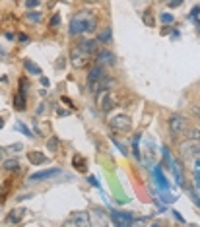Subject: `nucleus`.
I'll list each match as a JSON object with an SVG mask.
<instances>
[{
  "label": "nucleus",
  "mask_w": 200,
  "mask_h": 227,
  "mask_svg": "<svg viewBox=\"0 0 200 227\" xmlns=\"http://www.w3.org/2000/svg\"><path fill=\"white\" fill-rule=\"evenodd\" d=\"M95 25H97V18L91 12H78L76 16H72L70 20V35H82V33H91L95 31Z\"/></svg>",
  "instance_id": "f257e3e1"
},
{
  "label": "nucleus",
  "mask_w": 200,
  "mask_h": 227,
  "mask_svg": "<svg viewBox=\"0 0 200 227\" xmlns=\"http://www.w3.org/2000/svg\"><path fill=\"white\" fill-rule=\"evenodd\" d=\"M105 76H107L105 68L95 64V68H91V72L87 74V89H90V93L97 95V91H99V82H101Z\"/></svg>",
  "instance_id": "f03ea898"
},
{
  "label": "nucleus",
  "mask_w": 200,
  "mask_h": 227,
  "mask_svg": "<svg viewBox=\"0 0 200 227\" xmlns=\"http://www.w3.org/2000/svg\"><path fill=\"white\" fill-rule=\"evenodd\" d=\"M70 62H72L74 68H86L87 64L91 62V55L86 53L82 47H76V49H72V53H70Z\"/></svg>",
  "instance_id": "7ed1b4c3"
},
{
  "label": "nucleus",
  "mask_w": 200,
  "mask_h": 227,
  "mask_svg": "<svg viewBox=\"0 0 200 227\" xmlns=\"http://www.w3.org/2000/svg\"><path fill=\"white\" fill-rule=\"evenodd\" d=\"M179 153L181 157L189 159V157H194V155H200V140H189L179 146Z\"/></svg>",
  "instance_id": "20e7f679"
},
{
  "label": "nucleus",
  "mask_w": 200,
  "mask_h": 227,
  "mask_svg": "<svg viewBox=\"0 0 200 227\" xmlns=\"http://www.w3.org/2000/svg\"><path fill=\"white\" fill-rule=\"evenodd\" d=\"M184 128H187V119L181 115H171L169 116V132L173 134V138H179Z\"/></svg>",
  "instance_id": "39448f33"
},
{
  "label": "nucleus",
  "mask_w": 200,
  "mask_h": 227,
  "mask_svg": "<svg viewBox=\"0 0 200 227\" xmlns=\"http://www.w3.org/2000/svg\"><path fill=\"white\" fill-rule=\"evenodd\" d=\"M109 126L113 128L115 132H128L130 126H132V120L127 115H117V116H113V119L109 120Z\"/></svg>",
  "instance_id": "423d86ee"
},
{
  "label": "nucleus",
  "mask_w": 200,
  "mask_h": 227,
  "mask_svg": "<svg viewBox=\"0 0 200 227\" xmlns=\"http://www.w3.org/2000/svg\"><path fill=\"white\" fill-rule=\"evenodd\" d=\"M115 97L111 95V91L109 89H99L97 91V105H99V109L103 113H107V111H111V109L115 107Z\"/></svg>",
  "instance_id": "0eeeda50"
},
{
  "label": "nucleus",
  "mask_w": 200,
  "mask_h": 227,
  "mask_svg": "<svg viewBox=\"0 0 200 227\" xmlns=\"http://www.w3.org/2000/svg\"><path fill=\"white\" fill-rule=\"evenodd\" d=\"M111 219H113L115 225H132L134 223V217L132 214H127V212H117V210H111Z\"/></svg>",
  "instance_id": "6e6552de"
},
{
  "label": "nucleus",
  "mask_w": 200,
  "mask_h": 227,
  "mask_svg": "<svg viewBox=\"0 0 200 227\" xmlns=\"http://www.w3.org/2000/svg\"><path fill=\"white\" fill-rule=\"evenodd\" d=\"M64 225H82V227H87V225H91V219H90V214H86V212H76V214H72L70 219H66Z\"/></svg>",
  "instance_id": "1a4fd4ad"
},
{
  "label": "nucleus",
  "mask_w": 200,
  "mask_h": 227,
  "mask_svg": "<svg viewBox=\"0 0 200 227\" xmlns=\"http://www.w3.org/2000/svg\"><path fill=\"white\" fill-rule=\"evenodd\" d=\"M95 64H97V66H113V64H115V55L111 53V50L103 49V50H99V53H97Z\"/></svg>",
  "instance_id": "9d476101"
},
{
  "label": "nucleus",
  "mask_w": 200,
  "mask_h": 227,
  "mask_svg": "<svg viewBox=\"0 0 200 227\" xmlns=\"http://www.w3.org/2000/svg\"><path fill=\"white\" fill-rule=\"evenodd\" d=\"M56 175H60V169H45V171H39V173H33L29 181H45V179H53Z\"/></svg>",
  "instance_id": "9b49d317"
},
{
  "label": "nucleus",
  "mask_w": 200,
  "mask_h": 227,
  "mask_svg": "<svg viewBox=\"0 0 200 227\" xmlns=\"http://www.w3.org/2000/svg\"><path fill=\"white\" fill-rule=\"evenodd\" d=\"M97 45H99V41H97V39H84L78 47H82L86 53L93 55V53H97Z\"/></svg>",
  "instance_id": "f8f14e48"
},
{
  "label": "nucleus",
  "mask_w": 200,
  "mask_h": 227,
  "mask_svg": "<svg viewBox=\"0 0 200 227\" xmlns=\"http://www.w3.org/2000/svg\"><path fill=\"white\" fill-rule=\"evenodd\" d=\"M27 159H29V163H31V165H41V163H45V161H47V155L43 151H29Z\"/></svg>",
  "instance_id": "ddd939ff"
},
{
  "label": "nucleus",
  "mask_w": 200,
  "mask_h": 227,
  "mask_svg": "<svg viewBox=\"0 0 200 227\" xmlns=\"http://www.w3.org/2000/svg\"><path fill=\"white\" fill-rule=\"evenodd\" d=\"M171 171H173V175H175L177 185L184 186V179H183V167H181V163H179V161H175V159H173V163H171Z\"/></svg>",
  "instance_id": "4468645a"
},
{
  "label": "nucleus",
  "mask_w": 200,
  "mask_h": 227,
  "mask_svg": "<svg viewBox=\"0 0 200 227\" xmlns=\"http://www.w3.org/2000/svg\"><path fill=\"white\" fill-rule=\"evenodd\" d=\"M24 216H25V210L24 208L12 210L10 214H8V217H6V221H8V223H20L21 219H24Z\"/></svg>",
  "instance_id": "2eb2a0df"
},
{
  "label": "nucleus",
  "mask_w": 200,
  "mask_h": 227,
  "mask_svg": "<svg viewBox=\"0 0 200 227\" xmlns=\"http://www.w3.org/2000/svg\"><path fill=\"white\" fill-rule=\"evenodd\" d=\"M153 177H155V181H158V186L161 188V190H167V179L163 177V173H161V169H159V167H155V169H153Z\"/></svg>",
  "instance_id": "dca6fc26"
},
{
  "label": "nucleus",
  "mask_w": 200,
  "mask_h": 227,
  "mask_svg": "<svg viewBox=\"0 0 200 227\" xmlns=\"http://www.w3.org/2000/svg\"><path fill=\"white\" fill-rule=\"evenodd\" d=\"M14 107H16L18 111H24L25 109V93L24 91H18L14 95Z\"/></svg>",
  "instance_id": "f3484780"
},
{
  "label": "nucleus",
  "mask_w": 200,
  "mask_h": 227,
  "mask_svg": "<svg viewBox=\"0 0 200 227\" xmlns=\"http://www.w3.org/2000/svg\"><path fill=\"white\" fill-rule=\"evenodd\" d=\"M72 163H74V167L80 171V173H84L87 167H86V159L82 157V155H74V159H72Z\"/></svg>",
  "instance_id": "a211bd4d"
},
{
  "label": "nucleus",
  "mask_w": 200,
  "mask_h": 227,
  "mask_svg": "<svg viewBox=\"0 0 200 227\" xmlns=\"http://www.w3.org/2000/svg\"><path fill=\"white\" fill-rule=\"evenodd\" d=\"M24 66H25V70L29 72V74H35V76H39V74H41V68L37 66L33 60H25V62H24Z\"/></svg>",
  "instance_id": "6ab92c4d"
},
{
  "label": "nucleus",
  "mask_w": 200,
  "mask_h": 227,
  "mask_svg": "<svg viewBox=\"0 0 200 227\" xmlns=\"http://www.w3.org/2000/svg\"><path fill=\"white\" fill-rule=\"evenodd\" d=\"M58 146H60V140L56 136H51L47 140V150L49 151H58Z\"/></svg>",
  "instance_id": "aec40b11"
},
{
  "label": "nucleus",
  "mask_w": 200,
  "mask_h": 227,
  "mask_svg": "<svg viewBox=\"0 0 200 227\" xmlns=\"http://www.w3.org/2000/svg\"><path fill=\"white\" fill-rule=\"evenodd\" d=\"M4 169H6V171H18V169H20L18 159H6V161H4Z\"/></svg>",
  "instance_id": "412c9836"
},
{
  "label": "nucleus",
  "mask_w": 200,
  "mask_h": 227,
  "mask_svg": "<svg viewBox=\"0 0 200 227\" xmlns=\"http://www.w3.org/2000/svg\"><path fill=\"white\" fill-rule=\"evenodd\" d=\"M14 130H20L21 134H25V136H29V138H33V132L25 126L24 122H16V124H14Z\"/></svg>",
  "instance_id": "4be33fe9"
},
{
  "label": "nucleus",
  "mask_w": 200,
  "mask_h": 227,
  "mask_svg": "<svg viewBox=\"0 0 200 227\" xmlns=\"http://www.w3.org/2000/svg\"><path fill=\"white\" fill-rule=\"evenodd\" d=\"M99 43H109L111 41V27H105L103 31L99 33V37H97Z\"/></svg>",
  "instance_id": "5701e85b"
},
{
  "label": "nucleus",
  "mask_w": 200,
  "mask_h": 227,
  "mask_svg": "<svg viewBox=\"0 0 200 227\" xmlns=\"http://www.w3.org/2000/svg\"><path fill=\"white\" fill-rule=\"evenodd\" d=\"M142 20H144V24H146L148 27H153V16H152V10H146V12L142 14Z\"/></svg>",
  "instance_id": "b1692460"
},
{
  "label": "nucleus",
  "mask_w": 200,
  "mask_h": 227,
  "mask_svg": "<svg viewBox=\"0 0 200 227\" xmlns=\"http://www.w3.org/2000/svg\"><path fill=\"white\" fill-rule=\"evenodd\" d=\"M161 200H163L165 204H173L177 198H175V196L173 194H169V192H163V194H161Z\"/></svg>",
  "instance_id": "393cba45"
},
{
  "label": "nucleus",
  "mask_w": 200,
  "mask_h": 227,
  "mask_svg": "<svg viewBox=\"0 0 200 227\" xmlns=\"http://www.w3.org/2000/svg\"><path fill=\"white\" fill-rule=\"evenodd\" d=\"M189 138H190V140H200V130L190 128V130H189Z\"/></svg>",
  "instance_id": "a878e982"
},
{
  "label": "nucleus",
  "mask_w": 200,
  "mask_h": 227,
  "mask_svg": "<svg viewBox=\"0 0 200 227\" xmlns=\"http://www.w3.org/2000/svg\"><path fill=\"white\" fill-rule=\"evenodd\" d=\"M58 24H60V14H55L53 18H51V21H49V25L51 27H56Z\"/></svg>",
  "instance_id": "bb28decb"
},
{
  "label": "nucleus",
  "mask_w": 200,
  "mask_h": 227,
  "mask_svg": "<svg viewBox=\"0 0 200 227\" xmlns=\"http://www.w3.org/2000/svg\"><path fill=\"white\" fill-rule=\"evenodd\" d=\"M113 144H115V146H117V148H118V150H121V151H122V155H127V146H124L122 142H118V140H117V138H113Z\"/></svg>",
  "instance_id": "cd10ccee"
},
{
  "label": "nucleus",
  "mask_w": 200,
  "mask_h": 227,
  "mask_svg": "<svg viewBox=\"0 0 200 227\" xmlns=\"http://www.w3.org/2000/svg\"><path fill=\"white\" fill-rule=\"evenodd\" d=\"M173 14H161V21H163V24H173Z\"/></svg>",
  "instance_id": "c85d7f7f"
},
{
  "label": "nucleus",
  "mask_w": 200,
  "mask_h": 227,
  "mask_svg": "<svg viewBox=\"0 0 200 227\" xmlns=\"http://www.w3.org/2000/svg\"><path fill=\"white\" fill-rule=\"evenodd\" d=\"M27 20L39 21V20H41V14H39V12H27Z\"/></svg>",
  "instance_id": "c756f323"
},
{
  "label": "nucleus",
  "mask_w": 200,
  "mask_h": 227,
  "mask_svg": "<svg viewBox=\"0 0 200 227\" xmlns=\"http://www.w3.org/2000/svg\"><path fill=\"white\" fill-rule=\"evenodd\" d=\"M20 91L27 93V80H25V78H21V80H20Z\"/></svg>",
  "instance_id": "7c9ffc66"
},
{
  "label": "nucleus",
  "mask_w": 200,
  "mask_h": 227,
  "mask_svg": "<svg viewBox=\"0 0 200 227\" xmlns=\"http://www.w3.org/2000/svg\"><path fill=\"white\" fill-rule=\"evenodd\" d=\"M198 16H200V6H194L192 12H190V18L192 20H198Z\"/></svg>",
  "instance_id": "2f4dec72"
},
{
  "label": "nucleus",
  "mask_w": 200,
  "mask_h": 227,
  "mask_svg": "<svg viewBox=\"0 0 200 227\" xmlns=\"http://www.w3.org/2000/svg\"><path fill=\"white\" fill-rule=\"evenodd\" d=\"M25 6L27 8H37V6H39V0H25Z\"/></svg>",
  "instance_id": "473e14b6"
},
{
  "label": "nucleus",
  "mask_w": 200,
  "mask_h": 227,
  "mask_svg": "<svg viewBox=\"0 0 200 227\" xmlns=\"http://www.w3.org/2000/svg\"><path fill=\"white\" fill-rule=\"evenodd\" d=\"M21 148H24V146H21V144H14V146H8V151H18V150H21Z\"/></svg>",
  "instance_id": "72a5a7b5"
},
{
  "label": "nucleus",
  "mask_w": 200,
  "mask_h": 227,
  "mask_svg": "<svg viewBox=\"0 0 200 227\" xmlns=\"http://www.w3.org/2000/svg\"><path fill=\"white\" fill-rule=\"evenodd\" d=\"M171 214H173V217L177 219V221H181V223H184V219H183V216L179 214V212H175V210H173V212H171Z\"/></svg>",
  "instance_id": "f704fd0d"
},
{
  "label": "nucleus",
  "mask_w": 200,
  "mask_h": 227,
  "mask_svg": "<svg viewBox=\"0 0 200 227\" xmlns=\"http://www.w3.org/2000/svg\"><path fill=\"white\" fill-rule=\"evenodd\" d=\"M87 182H90V185H93V186H97V188H99V182H97V179H95V177H91V175H90V177H87Z\"/></svg>",
  "instance_id": "c9c22d12"
},
{
  "label": "nucleus",
  "mask_w": 200,
  "mask_h": 227,
  "mask_svg": "<svg viewBox=\"0 0 200 227\" xmlns=\"http://www.w3.org/2000/svg\"><path fill=\"white\" fill-rule=\"evenodd\" d=\"M167 2H169V6H171V8H177V6H181L183 0H167Z\"/></svg>",
  "instance_id": "e433bc0d"
},
{
  "label": "nucleus",
  "mask_w": 200,
  "mask_h": 227,
  "mask_svg": "<svg viewBox=\"0 0 200 227\" xmlns=\"http://www.w3.org/2000/svg\"><path fill=\"white\" fill-rule=\"evenodd\" d=\"M194 185H196V188H200V175H198V171L194 173Z\"/></svg>",
  "instance_id": "4c0bfd02"
},
{
  "label": "nucleus",
  "mask_w": 200,
  "mask_h": 227,
  "mask_svg": "<svg viewBox=\"0 0 200 227\" xmlns=\"http://www.w3.org/2000/svg\"><path fill=\"white\" fill-rule=\"evenodd\" d=\"M56 113L60 115V116H66V115H68L70 111H66V109H60V107H58V109H56Z\"/></svg>",
  "instance_id": "58836bf2"
},
{
  "label": "nucleus",
  "mask_w": 200,
  "mask_h": 227,
  "mask_svg": "<svg viewBox=\"0 0 200 227\" xmlns=\"http://www.w3.org/2000/svg\"><path fill=\"white\" fill-rule=\"evenodd\" d=\"M45 109H47V107H45V103H41L39 107H37V115H41L43 111H45Z\"/></svg>",
  "instance_id": "ea45409f"
},
{
  "label": "nucleus",
  "mask_w": 200,
  "mask_h": 227,
  "mask_svg": "<svg viewBox=\"0 0 200 227\" xmlns=\"http://www.w3.org/2000/svg\"><path fill=\"white\" fill-rule=\"evenodd\" d=\"M41 84H43V87H49V84H51V82H49L47 78H43V76H41Z\"/></svg>",
  "instance_id": "a19ab883"
},
{
  "label": "nucleus",
  "mask_w": 200,
  "mask_h": 227,
  "mask_svg": "<svg viewBox=\"0 0 200 227\" xmlns=\"http://www.w3.org/2000/svg\"><path fill=\"white\" fill-rule=\"evenodd\" d=\"M18 39H20L21 43H25V41H27V35H24V33H20V35H18Z\"/></svg>",
  "instance_id": "79ce46f5"
},
{
  "label": "nucleus",
  "mask_w": 200,
  "mask_h": 227,
  "mask_svg": "<svg viewBox=\"0 0 200 227\" xmlns=\"http://www.w3.org/2000/svg\"><path fill=\"white\" fill-rule=\"evenodd\" d=\"M62 101H64V103H66V105H70V107H72V101H70L68 97H62Z\"/></svg>",
  "instance_id": "37998d69"
},
{
  "label": "nucleus",
  "mask_w": 200,
  "mask_h": 227,
  "mask_svg": "<svg viewBox=\"0 0 200 227\" xmlns=\"http://www.w3.org/2000/svg\"><path fill=\"white\" fill-rule=\"evenodd\" d=\"M196 27H198V33H200V20H196Z\"/></svg>",
  "instance_id": "c03bdc74"
},
{
  "label": "nucleus",
  "mask_w": 200,
  "mask_h": 227,
  "mask_svg": "<svg viewBox=\"0 0 200 227\" xmlns=\"http://www.w3.org/2000/svg\"><path fill=\"white\" fill-rule=\"evenodd\" d=\"M196 167H198V169H200V157L196 159Z\"/></svg>",
  "instance_id": "a18cd8bd"
},
{
  "label": "nucleus",
  "mask_w": 200,
  "mask_h": 227,
  "mask_svg": "<svg viewBox=\"0 0 200 227\" xmlns=\"http://www.w3.org/2000/svg\"><path fill=\"white\" fill-rule=\"evenodd\" d=\"M2 126H4V120H2V119H0V128H2Z\"/></svg>",
  "instance_id": "49530a36"
},
{
  "label": "nucleus",
  "mask_w": 200,
  "mask_h": 227,
  "mask_svg": "<svg viewBox=\"0 0 200 227\" xmlns=\"http://www.w3.org/2000/svg\"><path fill=\"white\" fill-rule=\"evenodd\" d=\"M2 190H4V186H2V185H0V192H2Z\"/></svg>",
  "instance_id": "de8ad7c7"
},
{
  "label": "nucleus",
  "mask_w": 200,
  "mask_h": 227,
  "mask_svg": "<svg viewBox=\"0 0 200 227\" xmlns=\"http://www.w3.org/2000/svg\"><path fill=\"white\" fill-rule=\"evenodd\" d=\"M86 2H95V0H86Z\"/></svg>",
  "instance_id": "09e8293b"
}]
</instances>
